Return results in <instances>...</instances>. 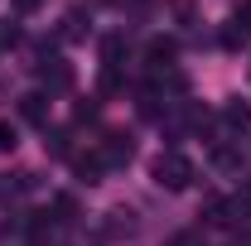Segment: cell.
<instances>
[{
    "mask_svg": "<svg viewBox=\"0 0 251 246\" xmlns=\"http://www.w3.org/2000/svg\"><path fill=\"white\" fill-rule=\"evenodd\" d=\"M251 34L242 29V25H237V20H232V25H227V29H222V44H227V49H242V44H247Z\"/></svg>",
    "mask_w": 251,
    "mask_h": 246,
    "instance_id": "10",
    "label": "cell"
},
{
    "mask_svg": "<svg viewBox=\"0 0 251 246\" xmlns=\"http://www.w3.org/2000/svg\"><path fill=\"white\" fill-rule=\"evenodd\" d=\"M53 208H58V213H63V222H68V217L77 213V203H73V198H68V193H63V198H58V203H53Z\"/></svg>",
    "mask_w": 251,
    "mask_h": 246,
    "instance_id": "15",
    "label": "cell"
},
{
    "mask_svg": "<svg viewBox=\"0 0 251 246\" xmlns=\"http://www.w3.org/2000/svg\"><path fill=\"white\" fill-rule=\"evenodd\" d=\"M73 116H77V121H97V101H77Z\"/></svg>",
    "mask_w": 251,
    "mask_h": 246,
    "instance_id": "14",
    "label": "cell"
},
{
    "mask_svg": "<svg viewBox=\"0 0 251 246\" xmlns=\"http://www.w3.org/2000/svg\"><path fill=\"white\" fill-rule=\"evenodd\" d=\"M121 53H126V39H121V34L101 39V58H106V68H116V63H121Z\"/></svg>",
    "mask_w": 251,
    "mask_h": 246,
    "instance_id": "9",
    "label": "cell"
},
{
    "mask_svg": "<svg viewBox=\"0 0 251 246\" xmlns=\"http://www.w3.org/2000/svg\"><path fill=\"white\" fill-rule=\"evenodd\" d=\"M169 246H198V237L193 232H179V237H169Z\"/></svg>",
    "mask_w": 251,
    "mask_h": 246,
    "instance_id": "17",
    "label": "cell"
},
{
    "mask_svg": "<svg viewBox=\"0 0 251 246\" xmlns=\"http://www.w3.org/2000/svg\"><path fill=\"white\" fill-rule=\"evenodd\" d=\"M203 222L208 227H232L237 213H232V203H222V198H208V208H203Z\"/></svg>",
    "mask_w": 251,
    "mask_h": 246,
    "instance_id": "5",
    "label": "cell"
},
{
    "mask_svg": "<svg viewBox=\"0 0 251 246\" xmlns=\"http://www.w3.org/2000/svg\"><path fill=\"white\" fill-rule=\"evenodd\" d=\"M130 150H135V145H130V135H121V130H106V135H101V145H97V159H101V169H121V164H130Z\"/></svg>",
    "mask_w": 251,
    "mask_h": 246,
    "instance_id": "2",
    "label": "cell"
},
{
    "mask_svg": "<svg viewBox=\"0 0 251 246\" xmlns=\"http://www.w3.org/2000/svg\"><path fill=\"white\" fill-rule=\"evenodd\" d=\"M174 53H179L174 39H150V44H145V63H150V68H169Z\"/></svg>",
    "mask_w": 251,
    "mask_h": 246,
    "instance_id": "4",
    "label": "cell"
},
{
    "mask_svg": "<svg viewBox=\"0 0 251 246\" xmlns=\"http://www.w3.org/2000/svg\"><path fill=\"white\" fill-rule=\"evenodd\" d=\"M15 39H20V29H15V25H0V49H5V44H15Z\"/></svg>",
    "mask_w": 251,
    "mask_h": 246,
    "instance_id": "16",
    "label": "cell"
},
{
    "mask_svg": "<svg viewBox=\"0 0 251 246\" xmlns=\"http://www.w3.org/2000/svg\"><path fill=\"white\" fill-rule=\"evenodd\" d=\"M150 174H155V184L159 188H169V193H184L188 184H193V159H184V154H159L155 159V169H150Z\"/></svg>",
    "mask_w": 251,
    "mask_h": 246,
    "instance_id": "1",
    "label": "cell"
},
{
    "mask_svg": "<svg viewBox=\"0 0 251 246\" xmlns=\"http://www.w3.org/2000/svg\"><path fill=\"white\" fill-rule=\"evenodd\" d=\"M232 20H237V25L251 34V0H242V5H237V15H232Z\"/></svg>",
    "mask_w": 251,
    "mask_h": 246,
    "instance_id": "12",
    "label": "cell"
},
{
    "mask_svg": "<svg viewBox=\"0 0 251 246\" xmlns=\"http://www.w3.org/2000/svg\"><path fill=\"white\" fill-rule=\"evenodd\" d=\"M0 150H15V125L0 121Z\"/></svg>",
    "mask_w": 251,
    "mask_h": 246,
    "instance_id": "13",
    "label": "cell"
},
{
    "mask_svg": "<svg viewBox=\"0 0 251 246\" xmlns=\"http://www.w3.org/2000/svg\"><path fill=\"white\" fill-rule=\"evenodd\" d=\"M63 39H82V15H68L63 20Z\"/></svg>",
    "mask_w": 251,
    "mask_h": 246,
    "instance_id": "11",
    "label": "cell"
},
{
    "mask_svg": "<svg viewBox=\"0 0 251 246\" xmlns=\"http://www.w3.org/2000/svg\"><path fill=\"white\" fill-rule=\"evenodd\" d=\"M222 121L232 125V130H242V125H251V106L247 101H227L222 106Z\"/></svg>",
    "mask_w": 251,
    "mask_h": 246,
    "instance_id": "7",
    "label": "cell"
},
{
    "mask_svg": "<svg viewBox=\"0 0 251 246\" xmlns=\"http://www.w3.org/2000/svg\"><path fill=\"white\" fill-rule=\"evenodd\" d=\"M73 169L82 174V184H97V174H101V159H97V154H73Z\"/></svg>",
    "mask_w": 251,
    "mask_h": 246,
    "instance_id": "8",
    "label": "cell"
},
{
    "mask_svg": "<svg viewBox=\"0 0 251 246\" xmlns=\"http://www.w3.org/2000/svg\"><path fill=\"white\" fill-rule=\"evenodd\" d=\"M39 68H44V82H49V87H73V68H68V63L49 58V63H39Z\"/></svg>",
    "mask_w": 251,
    "mask_h": 246,
    "instance_id": "6",
    "label": "cell"
},
{
    "mask_svg": "<svg viewBox=\"0 0 251 246\" xmlns=\"http://www.w3.org/2000/svg\"><path fill=\"white\" fill-rule=\"evenodd\" d=\"M20 116H25L29 125H44L49 121V97L44 92H25L20 97Z\"/></svg>",
    "mask_w": 251,
    "mask_h": 246,
    "instance_id": "3",
    "label": "cell"
},
{
    "mask_svg": "<svg viewBox=\"0 0 251 246\" xmlns=\"http://www.w3.org/2000/svg\"><path fill=\"white\" fill-rule=\"evenodd\" d=\"M39 5H44V0H15V10H20V15H34Z\"/></svg>",
    "mask_w": 251,
    "mask_h": 246,
    "instance_id": "18",
    "label": "cell"
}]
</instances>
